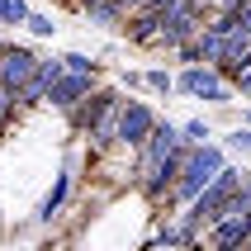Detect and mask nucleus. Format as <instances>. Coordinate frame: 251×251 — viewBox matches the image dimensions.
Masks as SVG:
<instances>
[{
    "instance_id": "1",
    "label": "nucleus",
    "mask_w": 251,
    "mask_h": 251,
    "mask_svg": "<svg viewBox=\"0 0 251 251\" xmlns=\"http://www.w3.org/2000/svg\"><path fill=\"white\" fill-rule=\"evenodd\" d=\"M180 156H185V142H180L176 119H156V128L147 133V142L133 152V195L147 199L152 209H161L166 195H171V185H176Z\"/></svg>"
},
{
    "instance_id": "2",
    "label": "nucleus",
    "mask_w": 251,
    "mask_h": 251,
    "mask_svg": "<svg viewBox=\"0 0 251 251\" xmlns=\"http://www.w3.org/2000/svg\"><path fill=\"white\" fill-rule=\"evenodd\" d=\"M227 161H232V156H227L218 142H204V147H185L180 171H176V185H171L166 204H161L156 213H180V209H190V204H195V199L209 190V180L227 166Z\"/></svg>"
},
{
    "instance_id": "3",
    "label": "nucleus",
    "mask_w": 251,
    "mask_h": 251,
    "mask_svg": "<svg viewBox=\"0 0 251 251\" xmlns=\"http://www.w3.org/2000/svg\"><path fill=\"white\" fill-rule=\"evenodd\" d=\"M242 180H247V166H237V161H227L218 176L209 180V190L190 204V209H180L190 223H199V227H209L213 218H223L227 209H232V199H237V190H242Z\"/></svg>"
},
{
    "instance_id": "4",
    "label": "nucleus",
    "mask_w": 251,
    "mask_h": 251,
    "mask_svg": "<svg viewBox=\"0 0 251 251\" xmlns=\"http://www.w3.org/2000/svg\"><path fill=\"white\" fill-rule=\"evenodd\" d=\"M156 104L152 100H142V95H124V104H119V124H114V152H124L133 156L147 142V133L156 128Z\"/></svg>"
},
{
    "instance_id": "5",
    "label": "nucleus",
    "mask_w": 251,
    "mask_h": 251,
    "mask_svg": "<svg viewBox=\"0 0 251 251\" xmlns=\"http://www.w3.org/2000/svg\"><path fill=\"white\" fill-rule=\"evenodd\" d=\"M176 95H190V100H204V104H232V85L218 76L213 67H180L176 71Z\"/></svg>"
},
{
    "instance_id": "6",
    "label": "nucleus",
    "mask_w": 251,
    "mask_h": 251,
    "mask_svg": "<svg viewBox=\"0 0 251 251\" xmlns=\"http://www.w3.org/2000/svg\"><path fill=\"white\" fill-rule=\"evenodd\" d=\"M33 67H38V52H33L28 43H5L0 38V90H10L14 104H19V95H24Z\"/></svg>"
},
{
    "instance_id": "7",
    "label": "nucleus",
    "mask_w": 251,
    "mask_h": 251,
    "mask_svg": "<svg viewBox=\"0 0 251 251\" xmlns=\"http://www.w3.org/2000/svg\"><path fill=\"white\" fill-rule=\"evenodd\" d=\"M57 76H62V57H57V52H38V67H33V76H28V85H24V95H19V114L43 109Z\"/></svg>"
},
{
    "instance_id": "8",
    "label": "nucleus",
    "mask_w": 251,
    "mask_h": 251,
    "mask_svg": "<svg viewBox=\"0 0 251 251\" xmlns=\"http://www.w3.org/2000/svg\"><path fill=\"white\" fill-rule=\"evenodd\" d=\"M95 85H100L95 76H76V71H62V76H57V81H52V90H48V109L67 119V114L76 109V104H81V100L90 95Z\"/></svg>"
},
{
    "instance_id": "9",
    "label": "nucleus",
    "mask_w": 251,
    "mask_h": 251,
    "mask_svg": "<svg viewBox=\"0 0 251 251\" xmlns=\"http://www.w3.org/2000/svg\"><path fill=\"white\" fill-rule=\"evenodd\" d=\"M119 33H124L128 48H156V38H161V14L156 10H133Z\"/></svg>"
},
{
    "instance_id": "10",
    "label": "nucleus",
    "mask_w": 251,
    "mask_h": 251,
    "mask_svg": "<svg viewBox=\"0 0 251 251\" xmlns=\"http://www.w3.org/2000/svg\"><path fill=\"white\" fill-rule=\"evenodd\" d=\"M138 76H142V90H147V95H156V100L176 95V71L171 67H142Z\"/></svg>"
},
{
    "instance_id": "11",
    "label": "nucleus",
    "mask_w": 251,
    "mask_h": 251,
    "mask_svg": "<svg viewBox=\"0 0 251 251\" xmlns=\"http://www.w3.org/2000/svg\"><path fill=\"white\" fill-rule=\"evenodd\" d=\"M180 142L185 147H204V142H213V119L209 114H195V119H180Z\"/></svg>"
},
{
    "instance_id": "12",
    "label": "nucleus",
    "mask_w": 251,
    "mask_h": 251,
    "mask_svg": "<svg viewBox=\"0 0 251 251\" xmlns=\"http://www.w3.org/2000/svg\"><path fill=\"white\" fill-rule=\"evenodd\" d=\"M81 14H85V24H95V28H124V19H128L114 0H104V5H81Z\"/></svg>"
},
{
    "instance_id": "13",
    "label": "nucleus",
    "mask_w": 251,
    "mask_h": 251,
    "mask_svg": "<svg viewBox=\"0 0 251 251\" xmlns=\"http://www.w3.org/2000/svg\"><path fill=\"white\" fill-rule=\"evenodd\" d=\"M24 33H28L33 43H48V38H57V19H52V14H43V10H28Z\"/></svg>"
},
{
    "instance_id": "14",
    "label": "nucleus",
    "mask_w": 251,
    "mask_h": 251,
    "mask_svg": "<svg viewBox=\"0 0 251 251\" xmlns=\"http://www.w3.org/2000/svg\"><path fill=\"white\" fill-rule=\"evenodd\" d=\"M57 57H62V71H76V76H95V81H100V67H104L100 57L71 52V48H67V52H57Z\"/></svg>"
},
{
    "instance_id": "15",
    "label": "nucleus",
    "mask_w": 251,
    "mask_h": 251,
    "mask_svg": "<svg viewBox=\"0 0 251 251\" xmlns=\"http://www.w3.org/2000/svg\"><path fill=\"white\" fill-rule=\"evenodd\" d=\"M218 147H223V152H242L251 161V128H242V124H232L223 133V138H218Z\"/></svg>"
},
{
    "instance_id": "16",
    "label": "nucleus",
    "mask_w": 251,
    "mask_h": 251,
    "mask_svg": "<svg viewBox=\"0 0 251 251\" xmlns=\"http://www.w3.org/2000/svg\"><path fill=\"white\" fill-rule=\"evenodd\" d=\"M28 0H0V28H24V19H28Z\"/></svg>"
},
{
    "instance_id": "17",
    "label": "nucleus",
    "mask_w": 251,
    "mask_h": 251,
    "mask_svg": "<svg viewBox=\"0 0 251 251\" xmlns=\"http://www.w3.org/2000/svg\"><path fill=\"white\" fill-rule=\"evenodd\" d=\"M14 119H19V104H14V95H10V90H0V133H5Z\"/></svg>"
},
{
    "instance_id": "18",
    "label": "nucleus",
    "mask_w": 251,
    "mask_h": 251,
    "mask_svg": "<svg viewBox=\"0 0 251 251\" xmlns=\"http://www.w3.org/2000/svg\"><path fill=\"white\" fill-rule=\"evenodd\" d=\"M242 128H251V104H247V109H242Z\"/></svg>"
},
{
    "instance_id": "19",
    "label": "nucleus",
    "mask_w": 251,
    "mask_h": 251,
    "mask_svg": "<svg viewBox=\"0 0 251 251\" xmlns=\"http://www.w3.org/2000/svg\"><path fill=\"white\" fill-rule=\"evenodd\" d=\"M142 251H176V247H152V242H147V247H142Z\"/></svg>"
}]
</instances>
